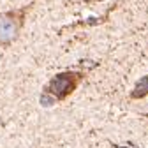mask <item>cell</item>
I'll list each match as a JSON object with an SVG mask.
<instances>
[{
    "label": "cell",
    "instance_id": "1",
    "mask_svg": "<svg viewBox=\"0 0 148 148\" xmlns=\"http://www.w3.org/2000/svg\"><path fill=\"white\" fill-rule=\"evenodd\" d=\"M32 7L34 4L0 14V46H9L20 37L21 28L27 20V14L30 12Z\"/></svg>",
    "mask_w": 148,
    "mask_h": 148
},
{
    "label": "cell",
    "instance_id": "2",
    "mask_svg": "<svg viewBox=\"0 0 148 148\" xmlns=\"http://www.w3.org/2000/svg\"><path fill=\"white\" fill-rule=\"evenodd\" d=\"M83 79H85V72L81 71H64L48 81L46 92L51 94L57 101H64L79 86Z\"/></svg>",
    "mask_w": 148,
    "mask_h": 148
},
{
    "label": "cell",
    "instance_id": "3",
    "mask_svg": "<svg viewBox=\"0 0 148 148\" xmlns=\"http://www.w3.org/2000/svg\"><path fill=\"white\" fill-rule=\"evenodd\" d=\"M148 95V74L146 76H143L132 88V92L129 94V99L132 101H138V99H145Z\"/></svg>",
    "mask_w": 148,
    "mask_h": 148
},
{
    "label": "cell",
    "instance_id": "4",
    "mask_svg": "<svg viewBox=\"0 0 148 148\" xmlns=\"http://www.w3.org/2000/svg\"><path fill=\"white\" fill-rule=\"evenodd\" d=\"M86 2H95V0H86Z\"/></svg>",
    "mask_w": 148,
    "mask_h": 148
}]
</instances>
